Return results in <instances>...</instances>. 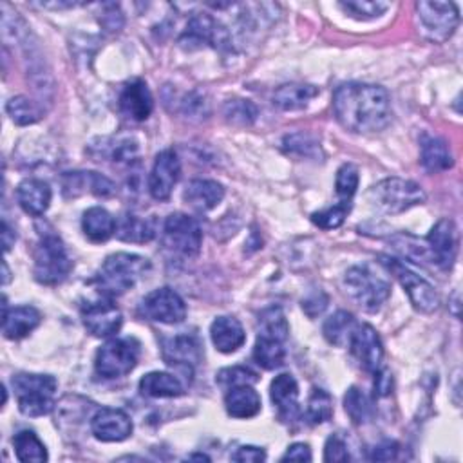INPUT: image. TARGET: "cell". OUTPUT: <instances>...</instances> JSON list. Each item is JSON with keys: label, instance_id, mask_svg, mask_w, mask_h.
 Returning <instances> with one entry per match:
<instances>
[{"label": "cell", "instance_id": "6da1fadb", "mask_svg": "<svg viewBox=\"0 0 463 463\" xmlns=\"http://www.w3.org/2000/svg\"><path fill=\"white\" fill-rule=\"evenodd\" d=\"M335 116L344 129L359 135L384 131L391 121V98L381 86L344 83L333 95Z\"/></svg>", "mask_w": 463, "mask_h": 463}, {"label": "cell", "instance_id": "7a4b0ae2", "mask_svg": "<svg viewBox=\"0 0 463 463\" xmlns=\"http://www.w3.org/2000/svg\"><path fill=\"white\" fill-rule=\"evenodd\" d=\"M149 270V259L136 254H127V251H118V254L109 256L104 261L95 277V284L104 297H120L133 289Z\"/></svg>", "mask_w": 463, "mask_h": 463}, {"label": "cell", "instance_id": "3957f363", "mask_svg": "<svg viewBox=\"0 0 463 463\" xmlns=\"http://www.w3.org/2000/svg\"><path fill=\"white\" fill-rule=\"evenodd\" d=\"M12 388L22 414L38 418L55 409V395L58 390L57 378L40 373H19L12 378Z\"/></svg>", "mask_w": 463, "mask_h": 463}, {"label": "cell", "instance_id": "277c9868", "mask_svg": "<svg viewBox=\"0 0 463 463\" xmlns=\"http://www.w3.org/2000/svg\"><path fill=\"white\" fill-rule=\"evenodd\" d=\"M33 261L35 279L46 286L62 284L73 270V261L67 254V248L55 234H48L38 241Z\"/></svg>", "mask_w": 463, "mask_h": 463}, {"label": "cell", "instance_id": "5b68a950", "mask_svg": "<svg viewBox=\"0 0 463 463\" xmlns=\"http://www.w3.org/2000/svg\"><path fill=\"white\" fill-rule=\"evenodd\" d=\"M367 199L378 210V212L395 216V214L407 212V210H411L418 204H424L426 194L414 181L390 178V180H384L378 185H374L367 192Z\"/></svg>", "mask_w": 463, "mask_h": 463}, {"label": "cell", "instance_id": "8992f818", "mask_svg": "<svg viewBox=\"0 0 463 463\" xmlns=\"http://www.w3.org/2000/svg\"><path fill=\"white\" fill-rule=\"evenodd\" d=\"M344 288L348 296L364 310L378 312L391 297V284L388 279L376 275L369 266H353L344 275Z\"/></svg>", "mask_w": 463, "mask_h": 463}, {"label": "cell", "instance_id": "52a82bcc", "mask_svg": "<svg viewBox=\"0 0 463 463\" xmlns=\"http://www.w3.org/2000/svg\"><path fill=\"white\" fill-rule=\"evenodd\" d=\"M142 346L135 336H123V339H112L105 343L95 359V371L105 381H114L129 374L140 360Z\"/></svg>", "mask_w": 463, "mask_h": 463}, {"label": "cell", "instance_id": "ba28073f", "mask_svg": "<svg viewBox=\"0 0 463 463\" xmlns=\"http://www.w3.org/2000/svg\"><path fill=\"white\" fill-rule=\"evenodd\" d=\"M381 265L402 284V288L407 291L409 301L414 306V310L422 313H433L440 306V297L431 282H428L424 277H420L413 270H409L402 261L381 256Z\"/></svg>", "mask_w": 463, "mask_h": 463}, {"label": "cell", "instance_id": "9c48e42d", "mask_svg": "<svg viewBox=\"0 0 463 463\" xmlns=\"http://www.w3.org/2000/svg\"><path fill=\"white\" fill-rule=\"evenodd\" d=\"M418 12V22L420 29H422L424 36L435 44H442L447 42L458 24H459V12L454 3H431V0H422L416 4Z\"/></svg>", "mask_w": 463, "mask_h": 463}, {"label": "cell", "instance_id": "30bf717a", "mask_svg": "<svg viewBox=\"0 0 463 463\" xmlns=\"http://www.w3.org/2000/svg\"><path fill=\"white\" fill-rule=\"evenodd\" d=\"M163 244L173 254L192 259L201 250L203 230L194 218L181 212L171 214L163 225Z\"/></svg>", "mask_w": 463, "mask_h": 463}, {"label": "cell", "instance_id": "8fae6325", "mask_svg": "<svg viewBox=\"0 0 463 463\" xmlns=\"http://www.w3.org/2000/svg\"><path fill=\"white\" fill-rule=\"evenodd\" d=\"M140 313L154 322L180 324L187 319V305L173 288H158L142 301Z\"/></svg>", "mask_w": 463, "mask_h": 463}, {"label": "cell", "instance_id": "7c38bea8", "mask_svg": "<svg viewBox=\"0 0 463 463\" xmlns=\"http://www.w3.org/2000/svg\"><path fill=\"white\" fill-rule=\"evenodd\" d=\"M181 178V163L174 149L161 150L149 176V192L156 201H166Z\"/></svg>", "mask_w": 463, "mask_h": 463}, {"label": "cell", "instance_id": "4fadbf2b", "mask_svg": "<svg viewBox=\"0 0 463 463\" xmlns=\"http://www.w3.org/2000/svg\"><path fill=\"white\" fill-rule=\"evenodd\" d=\"M348 346L364 371L374 373L382 367L384 344L373 326L357 324V328L350 336Z\"/></svg>", "mask_w": 463, "mask_h": 463}, {"label": "cell", "instance_id": "5bb4252c", "mask_svg": "<svg viewBox=\"0 0 463 463\" xmlns=\"http://www.w3.org/2000/svg\"><path fill=\"white\" fill-rule=\"evenodd\" d=\"M429 259L442 270H451L458 256V230L451 220H440L426 239Z\"/></svg>", "mask_w": 463, "mask_h": 463}, {"label": "cell", "instance_id": "9a60e30c", "mask_svg": "<svg viewBox=\"0 0 463 463\" xmlns=\"http://www.w3.org/2000/svg\"><path fill=\"white\" fill-rule=\"evenodd\" d=\"M81 322L93 336L107 339V336H112L121 329L123 315L111 301H98L81 308Z\"/></svg>", "mask_w": 463, "mask_h": 463}, {"label": "cell", "instance_id": "2e32d148", "mask_svg": "<svg viewBox=\"0 0 463 463\" xmlns=\"http://www.w3.org/2000/svg\"><path fill=\"white\" fill-rule=\"evenodd\" d=\"M91 431L100 442H123L133 435V420L121 409L102 407L91 420Z\"/></svg>", "mask_w": 463, "mask_h": 463}, {"label": "cell", "instance_id": "e0dca14e", "mask_svg": "<svg viewBox=\"0 0 463 463\" xmlns=\"http://www.w3.org/2000/svg\"><path fill=\"white\" fill-rule=\"evenodd\" d=\"M180 42L185 46L206 44L221 50L230 44V38L227 29L214 17H210L206 13H197L189 20L187 29L180 38Z\"/></svg>", "mask_w": 463, "mask_h": 463}, {"label": "cell", "instance_id": "ac0fdd59", "mask_svg": "<svg viewBox=\"0 0 463 463\" xmlns=\"http://www.w3.org/2000/svg\"><path fill=\"white\" fill-rule=\"evenodd\" d=\"M163 360L168 366L192 371L203 360V346L194 333H181L163 343Z\"/></svg>", "mask_w": 463, "mask_h": 463}, {"label": "cell", "instance_id": "d6986e66", "mask_svg": "<svg viewBox=\"0 0 463 463\" xmlns=\"http://www.w3.org/2000/svg\"><path fill=\"white\" fill-rule=\"evenodd\" d=\"M120 111L135 121H145L154 109V100L147 83L140 78L125 83L120 98H118Z\"/></svg>", "mask_w": 463, "mask_h": 463}, {"label": "cell", "instance_id": "ffe728a7", "mask_svg": "<svg viewBox=\"0 0 463 463\" xmlns=\"http://www.w3.org/2000/svg\"><path fill=\"white\" fill-rule=\"evenodd\" d=\"M62 192L66 197H78L81 194L111 197L116 194V185L98 173H66L62 178Z\"/></svg>", "mask_w": 463, "mask_h": 463}, {"label": "cell", "instance_id": "44dd1931", "mask_svg": "<svg viewBox=\"0 0 463 463\" xmlns=\"http://www.w3.org/2000/svg\"><path fill=\"white\" fill-rule=\"evenodd\" d=\"M42 322V313L35 306H15L8 308L4 299V315H3V333L8 341L26 339Z\"/></svg>", "mask_w": 463, "mask_h": 463}, {"label": "cell", "instance_id": "7402d4cb", "mask_svg": "<svg viewBox=\"0 0 463 463\" xmlns=\"http://www.w3.org/2000/svg\"><path fill=\"white\" fill-rule=\"evenodd\" d=\"M51 187L42 180H24L17 187V201L26 214L40 218L48 212L51 204Z\"/></svg>", "mask_w": 463, "mask_h": 463}, {"label": "cell", "instance_id": "603a6c76", "mask_svg": "<svg viewBox=\"0 0 463 463\" xmlns=\"http://www.w3.org/2000/svg\"><path fill=\"white\" fill-rule=\"evenodd\" d=\"M210 339H212L218 351L230 355L244 346L246 333L237 319L218 317L210 326Z\"/></svg>", "mask_w": 463, "mask_h": 463}, {"label": "cell", "instance_id": "cb8c5ba5", "mask_svg": "<svg viewBox=\"0 0 463 463\" xmlns=\"http://www.w3.org/2000/svg\"><path fill=\"white\" fill-rule=\"evenodd\" d=\"M270 397L274 405L279 411L282 420H293L297 414V400H299V384L289 373H282L275 376L270 386Z\"/></svg>", "mask_w": 463, "mask_h": 463}, {"label": "cell", "instance_id": "d4e9b609", "mask_svg": "<svg viewBox=\"0 0 463 463\" xmlns=\"http://www.w3.org/2000/svg\"><path fill=\"white\" fill-rule=\"evenodd\" d=\"M225 197V187L212 180H194L183 192V199L197 212H210Z\"/></svg>", "mask_w": 463, "mask_h": 463}, {"label": "cell", "instance_id": "484cf974", "mask_svg": "<svg viewBox=\"0 0 463 463\" xmlns=\"http://www.w3.org/2000/svg\"><path fill=\"white\" fill-rule=\"evenodd\" d=\"M261 405L263 404H261L259 393L250 384L234 386V388L227 390L225 407L232 418H239V420L254 418L261 413Z\"/></svg>", "mask_w": 463, "mask_h": 463}, {"label": "cell", "instance_id": "4316f807", "mask_svg": "<svg viewBox=\"0 0 463 463\" xmlns=\"http://www.w3.org/2000/svg\"><path fill=\"white\" fill-rule=\"evenodd\" d=\"M140 391L149 398H176L185 393L180 378L165 371L147 373L140 381Z\"/></svg>", "mask_w": 463, "mask_h": 463}, {"label": "cell", "instance_id": "83f0119b", "mask_svg": "<svg viewBox=\"0 0 463 463\" xmlns=\"http://www.w3.org/2000/svg\"><path fill=\"white\" fill-rule=\"evenodd\" d=\"M83 234L93 243H105L116 232V221L102 206H91L81 218Z\"/></svg>", "mask_w": 463, "mask_h": 463}, {"label": "cell", "instance_id": "f1b7e54d", "mask_svg": "<svg viewBox=\"0 0 463 463\" xmlns=\"http://www.w3.org/2000/svg\"><path fill=\"white\" fill-rule=\"evenodd\" d=\"M420 161H422V166L431 174L445 173L454 165V158L449 145L442 138H433V136L422 140Z\"/></svg>", "mask_w": 463, "mask_h": 463}, {"label": "cell", "instance_id": "f546056e", "mask_svg": "<svg viewBox=\"0 0 463 463\" xmlns=\"http://www.w3.org/2000/svg\"><path fill=\"white\" fill-rule=\"evenodd\" d=\"M317 95L319 89L310 83H286L274 93V104L282 111H301Z\"/></svg>", "mask_w": 463, "mask_h": 463}, {"label": "cell", "instance_id": "4dcf8cb0", "mask_svg": "<svg viewBox=\"0 0 463 463\" xmlns=\"http://www.w3.org/2000/svg\"><path fill=\"white\" fill-rule=\"evenodd\" d=\"M254 360L266 371L279 369L286 360L284 343L268 335H258L254 346Z\"/></svg>", "mask_w": 463, "mask_h": 463}, {"label": "cell", "instance_id": "1f68e13d", "mask_svg": "<svg viewBox=\"0 0 463 463\" xmlns=\"http://www.w3.org/2000/svg\"><path fill=\"white\" fill-rule=\"evenodd\" d=\"M116 235H118V239H121L125 243L143 244V243H149L154 239L156 228L150 221L127 214V216H123L121 221L116 225Z\"/></svg>", "mask_w": 463, "mask_h": 463}, {"label": "cell", "instance_id": "d6a6232c", "mask_svg": "<svg viewBox=\"0 0 463 463\" xmlns=\"http://www.w3.org/2000/svg\"><path fill=\"white\" fill-rule=\"evenodd\" d=\"M357 328V320L350 312H336L333 313L322 328V333L326 336V341L333 346H346L350 343V336L353 329Z\"/></svg>", "mask_w": 463, "mask_h": 463}, {"label": "cell", "instance_id": "836d02e7", "mask_svg": "<svg viewBox=\"0 0 463 463\" xmlns=\"http://www.w3.org/2000/svg\"><path fill=\"white\" fill-rule=\"evenodd\" d=\"M13 447H15V454L20 461L29 463H44L48 461V449L33 431H20L15 435L13 438Z\"/></svg>", "mask_w": 463, "mask_h": 463}, {"label": "cell", "instance_id": "e575fe53", "mask_svg": "<svg viewBox=\"0 0 463 463\" xmlns=\"http://www.w3.org/2000/svg\"><path fill=\"white\" fill-rule=\"evenodd\" d=\"M288 333H289V326L281 308L274 306L259 315V335H268L284 343L288 339Z\"/></svg>", "mask_w": 463, "mask_h": 463}, {"label": "cell", "instance_id": "d590c367", "mask_svg": "<svg viewBox=\"0 0 463 463\" xmlns=\"http://www.w3.org/2000/svg\"><path fill=\"white\" fill-rule=\"evenodd\" d=\"M350 212H351V201H341L333 206L320 210V212L312 214V221H313V225H317L322 230H333V228L343 227V223L346 221Z\"/></svg>", "mask_w": 463, "mask_h": 463}, {"label": "cell", "instance_id": "8d00e7d4", "mask_svg": "<svg viewBox=\"0 0 463 463\" xmlns=\"http://www.w3.org/2000/svg\"><path fill=\"white\" fill-rule=\"evenodd\" d=\"M6 112L17 125H33L42 118V111L27 96H13L6 104Z\"/></svg>", "mask_w": 463, "mask_h": 463}, {"label": "cell", "instance_id": "74e56055", "mask_svg": "<svg viewBox=\"0 0 463 463\" xmlns=\"http://www.w3.org/2000/svg\"><path fill=\"white\" fill-rule=\"evenodd\" d=\"M344 409L350 414L351 422L357 424V426L366 424L367 420L371 418V402L362 393V390H359L357 386L348 390V393L344 397Z\"/></svg>", "mask_w": 463, "mask_h": 463}, {"label": "cell", "instance_id": "f35d334b", "mask_svg": "<svg viewBox=\"0 0 463 463\" xmlns=\"http://www.w3.org/2000/svg\"><path fill=\"white\" fill-rule=\"evenodd\" d=\"M339 6L350 17L359 20L378 19L390 10V3H381V0H350V3H341Z\"/></svg>", "mask_w": 463, "mask_h": 463}, {"label": "cell", "instance_id": "ab89813d", "mask_svg": "<svg viewBox=\"0 0 463 463\" xmlns=\"http://www.w3.org/2000/svg\"><path fill=\"white\" fill-rule=\"evenodd\" d=\"M333 416V398L328 391L315 388L308 400V420L312 424H326Z\"/></svg>", "mask_w": 463, "mask_h": 463}, {"label": "cell", "instance_id": "60d3db41", "mask_svg": "<svg viewBox=\"0 0 463 463\" xmlns=\"http://www.w3.org/2000/svg\"><path fill=\"white\" fill-rule=\"evenodd\" d=\"M282 150L291 156L299 158H317L320 156V145L317 140H313L310 135L297 133L289 135L282 140Z\"/></svg>", "mask_w": 463, "mask_h": 463}, {"label": "cell", "instance_id": "b9f144b4", "mask_svg": "<svg viewBox=\"0 0 463 463\" xmlns=\"http://www.w3.org/2000/svg\"><path fill=\"white\" fill-rule=\"evenodd\" d=\"M223 112L230 123L241 125V127H244V125H251L258 118V107L250 100H243V98L228 100L223 107Z\"/></svg>", "mask_w": 463, "mask_h": 463}, {"label": "cell", "instance_id": "7bdbcfd3", "mask_svg": "<svg viewBox=\"0 0 463 463\" xmlns=\"http://www.w3.org/2000/svg\"><path fill=\"white\" fill-rule=\"evenodd\" d=\"M359 181H360L359 168L351 163H346L339 168V173H336L335 190L343 201H351V197L355 196V192L359 189Z\"/></svg>", "mask_w": 463, "mask_h": 463}, {"label": "cell", "instance_id": "ee69618b", "mask_svg": "<svg viewBox=\"0 0 463 463\" xmlns=\"http://www.w3.org/2000/svg\"><path fill=\"white\" fill-rule=\"evenodd\" d=\"M259 381L258 373H254L248 367H243V366H234V367H227V369H221L218 373V378L216 382L223 388V390H230L234 386H243V384H256Z\"/></svg>", "mask_w": 463, "mask_h": 463}, {"label": "cell", "instance_id": "f6af8a7d", "mask_svg": "<svg viewBox=\"0 0 463 463\" xmlns=\"http://www.w3.org/2000/svg\"><path fill=\"white\" fill-rule=\"evenodd\" d=\"M350 452L346 442L339 435H331L324 445V461H348Z\"/></svg>", "mask_w": 463, "mask_h": 463}, {"label": "cell", "instance_id": "bcb514c9", "mask_svg": "<svg viewBox=\"0 0 463 463\" xmlns=\"http://www.w3.org/2000/svg\"><path fill=\"white\" fill-rule=\"evenodd\" d=\"M234 461H241V463H259L266 459V452L263 447H256V445H243L239 447L234 454H232Z\"/></svg>", "mask_w": 463, "mask_h": 463}, {"label": "cell", "instance_id": "7dc6e473", "mask_svg": "<svg viewBox=\"0 0 463 463\" xmlns=\"http://www.w3.org/2000/svg\"><path fill=\"white\" fill-rule=\"evenodd\" d=\"M398 451H400V445H398L397 442L386 440V442L378 444V445L373 449L369 459H373V461H391V459H397V458H398Z\"/></svg>", "mask_w": 463, "mask_h": 463}, {"label": "cell", "instance_id": "c3c4849f", "mask_svg": "<svg viewBox=\"0 0 463 463\" xmlns=\"http://www.w3.org/2000/svg\"><path fill=\"white\" fill-rule=\"evenodd\" d=\"M374 374V395L376 397H388L393 391V376L386 367H381Z\"/></svg>", "mask_w": 463, "mask_h": 463}, {"label": "cell", "instance_id": "681fc988", "mask_svg": "<svg viewBox=\"0 0 463 463\" xmlns=\"http://www.w3.org/2000/svg\"><path fill=\"white\" fill-rule=\"evenodd\" d=\"M312 461V449L308 444H293L288 447V451L284 452V456L281 458V461Z\"/></svg>", "mask_w": 463, "mask_h": 463}, {"label": "cell", "instance_id": "f907efd6", "mask_svg": "<svg viewBox=\"0 0 463 463\" xmlns=\"http://www.w3.org/2000/svg\"><path fill=\"white\" fill-rule=\"evenodd\" d=\"M107 10L102 17V24L109 31H120L123 26V17L120 13V8L116 4H107Z\"/></svg>", "mask_w": 463, "mask_h": 463}, {"label": "cell", "instance_id": "816d5d0a", "mask_svg": "<svg viewBox=\"0 0 463 463\" xmlns=\"http://www.w3.org/2000/svg\"><path fill=\"white\" fill-rule=\"evenodd\" d=\"M15 241H17L15 232L10 228L8 223H4V225H3V243H4V251H10V248L15 244Z\"/></svg>", "mask_w": 463, "mask_h": 463}, {"label": "cell", "instance_id": "f5cc1de1", "mask_svg": "<svg viewBox=\"0 0 463 463\" xmlns=\"http://www.w3.org/2000/svg\"><path fill=\"white\" fill-rule=\"evenodd\" d=\"M3 268H4V277H3V284H8V282H10V268H8V263H6V261L3 263Z\"/></svg>", "mask_w": 463, "mask_h": 463}, {"label": "cell", "instance_id": "db71d44e", "mask_svg": "<svg viewBox=\"0 0 463 463\" xmlns=\"http://www.w3.org/2000/svg\"><path fill=\"white\" fill-rule=\"evenodd\" d=\"M189 459H204V461H210V458L204 456V454H192V456H189Z\"/></svg>", "mask_w": 463, "mask_h": 463}]
</instances>
